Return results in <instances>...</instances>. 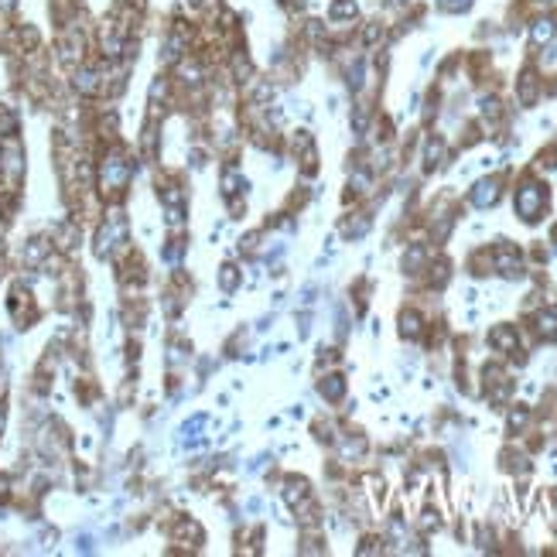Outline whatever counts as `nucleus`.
<instances>
[{
	"label": "nucleus",
	"mask_w": 557,
	"mask_h": 557,
	"mask_svg": "<svg viewBox=\"0 0 557 557\" xmlns=\"http://www.w3.org/2000/svg\"><path fill=\"white\" fill-rule=\"evenodd\" d=\"M544 206V192L537 185H527L520 195H516V209L523 212V219H537V212Z\"/></svg>",
	"instance_id": "obj_1"
},
{
	"label": "nucleus",
	"mask_w": 557,
	"mask_h": 557,
	"mask_svg": "<svg viewBox=\"0 0 557 557\" xmlns=\"http://www.w3.org/2000/svg\"><path fill=\"white\" fill-rule=\"evenodd\" d=\"M496 195H499L496 182H482V185H479V192H475L472 199H475V206H492V202H496Z\"/></svg>",
	"instance_id": "obj_2"
}]
</instances>
